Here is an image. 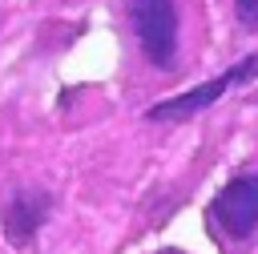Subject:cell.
<instances>
[{"instance_id":"cell-1","label":"cell","mask_w":258,"mask_h":254,"mask_svg":"<svg viewBox=\"0 0 258 254\" xmlns=\"http://www.w3.org/2000/svg\"><path fill=\"white\" fill-rule=\"evenodd\" d=\"M129 20L137 32V44L153 69H173L177 60V8L173 0H133Z\"/></svg>"},{"instance_id":"cell-2","label":"cell","mask_w":258,"mask_h":254,"mask_svg":"<svg viewBox=\"0 0 258 254\" xmlns=\"http://www.w3.org/2000/svg\"><path fill=\"white\" fill-rule=\"evenodd\" d=\"M250 77H258V56H246V60H238L234 69L218 73L214 81H206V85H198V89H189V93H181V97H169V101L153 105L145 117H149V121H185V117L202 113L206 105H214L222 93H230V89L246 85Z\"/></svg>"},{"instance_id":"cell-3","label":"cell","mask_w":258,"mask_h":254,"mask_svg":"<svg viewBox=\"0 0 258 254\" xmlns=\"http://www.w3.org/2000/svg\"><path fill=\"white\" fill-rule=\"evenodd\" d=\"M214 222L222 226V234L230 238H250V230L258 226V173L234 177L218 189L214 206H210Z\"/></svg>"},{"instance_id":"cell-4","label":"cell","mask_w":258,"mask_h":254,"mask_svg":"<svg viewBox=\"0 0 258 254\" xmlns=\"http://www.w3.org/2000/svg\"><path fill=\"white\" fill-rule=\"evenodd\" d=\"M48 194L44 189H16L12 198H8V206H4V234H8V242L12 246H24L40 226H44V218H48Z\"/></svg>"},{"instance_id":"cell-5","label":"cell","mask_w":258,"mask_h":254,"mask_svg":"<svg viewBox=\"0 0 258 254\" xmlns=\"http://www.w3.org/2000/svg\"><path fill=\"white\" fill-rule=\"evenodd\" d=\"M234 8H238V20L246 28H258V0H234Z\"/></svg>"},{"instance_id":"cell-6","label":"cell","mask_w":258,"mask_h":254,"mask_svg":"<svg viewBox=\"0 0 258 254\" xmlns=\"http://www.w3.org/2000/svg\"><path fill=\"white\" fill-rule=\"evenodd\" d=\"M165 254H177V250H165Z\"/></svg>"}]
</instances>
